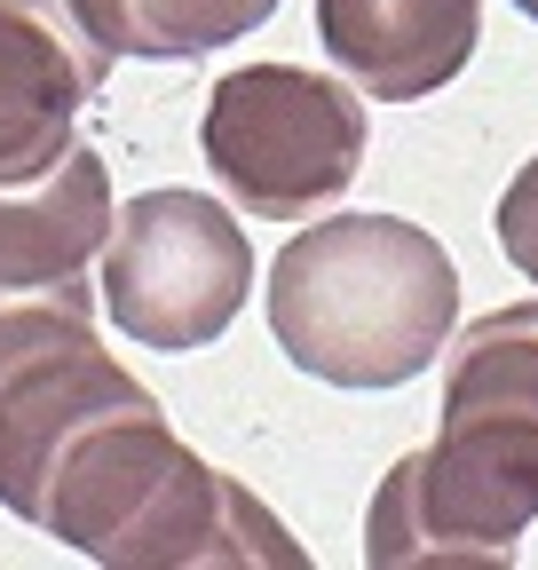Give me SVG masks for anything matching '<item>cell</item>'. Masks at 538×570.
<instances>
[{
	"label": "cell",
	"mask_w": 538,
	"mask_h": 570,
	"mask_svg": "<svg viewBox=\"0 0 538 570\" xmlns=\"http://www.w3.org/2000/svg\"><path fill=\"white\" fill-rule=\"evenodd\" d=\"M127 396H143V381L96 341L88 277L32 294L0 285V508L32 523L56 452Z\"/></svg>",
	"instance_id": "obj_5"
},
{
	"label": "cell",
	"mask_w": 538,
	"mask_h": 570,
	"mask_svg": "<svg viewBox=\"0 0 538 570\" xmlns=\"http://www.w3.org/2000/svg\"><path fill=\"white\" fill-rule=\"evenodd\" d=\"M261 294L286 365L357 396L420 381L459 333V269L404 214H317L278 246Z\"/></svg>",
	"instance_id": "obj_1"
},
{
	"label": "cell",
	"mask_w": 538,
	"mask_h": 570,
	"mask_svg": "<svg viewBox=\"0 0 538 570\" xmlns=\"http://www.w3.org/2000/svg\"><path fill=\"white\" fill-rule=\"evenodd\" d=\"M538 523V412L530 404H444L436 444L404 452L372 508V570H507Z\"/></svg>",
	"instance_id": "obj_2"
},
{
	"label": "cell",
	"mask_w": 538,
	"mask_h": 570,
	"mask_svg": "<svg viewBox=\"0 0 538 570\" xmlns=\"http://www.w3.org/2000/svg\"><path fill=\"white\" fill-rule=\"evenodd\" d=\"M317 40L372 104H420L476 63L484 0H317Z\"/></svg>",
	"instance_id": "obj_8"
},
{
	"label": "cell",
	"mask_w": 538,
	"mask_h": 570,
	"mask_svg": "<svg viewBox=\"0 0 538 570\" xmlns=\"http://www.w3.org/2000/svg\"><path fill=\"white\" fill-rule=\"evenodd\" d=\"M365 88L301 63H238L198 111V151L253 223H317L365 167Z\"/></svg>",
	"instance_id": "obj_3"
},
{
	"label": "cell",
	"mask_w": 538,
	"mask_h": 570,
	"mask_svg": "<svg viewBox=\"0 0 538 570\" xmlns=\"http://www.w3.org/2000/svg\"><path fill=\"white\" fill-rule=\"evenodd\" d=\"M111 63L72 0H0V183L48 175L72 151Z\"/></svg>",
	"instance_id": "obj_6"
},
{
	"label": "cell",
	"mask_w": 538,
	"mask_h": 570,
	"mask_svg": "<svg viewBox=\"0 0 538 570\" xmlns=\"http://www.w3.org/2000/svg\"><path fill=\"white\" fill-rule=\"evenodd\" d=\"M491 230H499V254L538 285V159H522V167H515V183L499 190Z\"/></svg>",
	"instance_id": "obj_12"
},
{
	"label": "cell",
	"mask_w": 538,
	"mask_h": 570,
	"mask_svg": "<svg viewBox=\"0 0 538 570\" xmlns=\"http://www.w3.org/2000/svg\"><path fill=\"white\" fill-rule=\"evenodd\" d=\"M111 56L143 63H198L246 32H261L286 0H72Z\"/></svg>",
	"instance_id": "obj_10"
},
{
	"label": "cell",
	"mask_w": 538,
	"mask_h": 570,
	"mask_svg": "<svg viewBox=\"0 0 538 570\" xmlns=\"http://www.w3.org/2000/svg\"><path fill=\"white\" fill-rule=\"evenodd\" d=\"M111 570H309V547L261 508V499L198 460L190 444L151 483V499L127 515V531L103 547Z\"/></svg>",
	"instance_id": "obj_7"
},
{
	"label": "cell",
	"mask_w": 538,
	"mask_h": 570,
	"mask_svg": "<svg viewBox=\"0 0 538 570\" xmlns=\"http://www.w3.org/2000/svg\"><path fill=\"white\" fill-rule=\"evenodd\" d=\"M119 198H111V167L103 151L72 142L48 175L0 183V285H72L88 277V262L111 246Z\"/></svg>",
	"instance_id": "obj_9"
},
{
	"label": "cell",
	"mask_w": 538,
	"mask_h": 570,
	"mask_svg": "<svg viewBox=\"0 0 538 570\" xmlns=\"http://www.w3.org/2000/svg\"><path fill=\"white\" fill-rule=\"evenodd\" d=\"M444 404H530L538 412V302H507L451 333Z\"/></svg>",
	"instance_id": "obj_11"
},
{
	"label": "cell",
	"mask_w": 538,
	"mask_h": 570,
	"mask_svg": "<svg viewBox=\"0 0 538 570\" xmlns=\"http://www.w3.org/2000/svg\"><path fill=\"white\" fill-rule=\"evenodd\" d=\"M515 9H522V17H530V24H538V0H515Z\"/></svg>",
	"instance_id": "obj_13"
},
{
	"label": "cell",
	"mask_w": 538,
	"mask_h": 570,
	"mask_svg": "<svg viewBox=\"0 0 538 570\" xmlns=\"http://www.w3.org/2000/svg\"><path fill=\"white\" fill-rule=\"evenodd\" d=\"M253 294V246L230 206L207 190L159 183L119 206L103 246V309L127 341L190 356L215 348Z\"/></svg>",
	"instance_id": "obj_4"
}]
</instances>
